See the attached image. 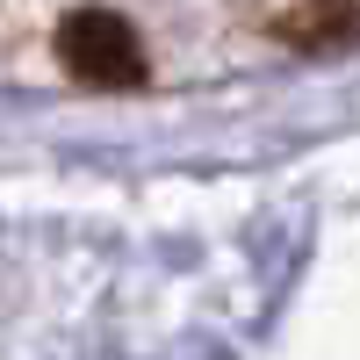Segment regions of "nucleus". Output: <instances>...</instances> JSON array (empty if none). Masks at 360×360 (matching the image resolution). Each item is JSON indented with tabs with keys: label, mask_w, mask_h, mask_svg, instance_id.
I'll list each match as a JSON object with an SVG mask.
<instances>
[{
	"label": "nucleus",
	"mask_w": 360,
	"mask_h": 360,
	"mask_svg": "<svg viewBox=\"0 0 360 360\" xmlns=\"http://www.w3.org/2000/svg\"><path fill=\"white\" fill-rule=\"evenodd\" d=\"M58 58H65V72L86 79V86H130L144 79V51L130 37V22L115 8H72L58 22Z\"/></svg>",
	"instance_id": "f257e3e1"
},
{
	"label": "nucleus",
	"mask_w": 360,
	"mask_h": 360,
	"mask_svg": "<svg viewBox=\"0 0 360 360\" xmlns=\"http://www.w3.org/2000/svg\"><path fill=\"white\" fill-rule=\"evenodd\" d=\"M281 37H317V44H353L360 37V8H288L274 15Z\"/></svg>",
	"instance_id": "f03ea898"
}]
</instances>
